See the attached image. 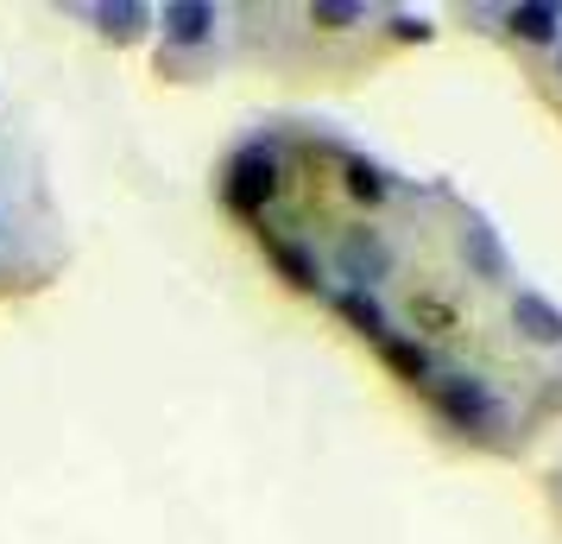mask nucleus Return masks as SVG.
<instances>
[{"label":"nucleus","mask_w":562,"mask_h":544,"mask_svg":"<svg viewBox=\"0 0 562 544\" xmlns=\"http://www.w3.org/2000/svg\"><path fill=\"white\" fill-rule=\"evenodd\" d=\"M430 399L456 431H474V437H493V431L506 424V406L493 399V387H486L481 374H436Z\"/></svg>","instance_id":"nucleus-1"},{"label":"nucleus","mask_w":562,"mask_h":544,"mask_svg":"<svg viewBox=\"0 0 562 544\" xmlns=\"http://www.w3.org/2000/svg\"><path fill=\"white\" fill-rule=\"evenodd\" d=\"M284 184V158L272 153V146H240V153L228 158V178H222V197H228L234 215H247L254 222L259 209L279 197Z\"/></svg>","instance_id":"nucleus-2"},{"label":"nucleus","mask_w":562,"mask_h":544,"mask_svg":"<svg viewBox=\"0 0 562 544\" xmlns=\"http://www.w3.org/2000/svg\"><path fill=\"white\" fill-rule=\"evenodd\" d=\"M341 273L355 279V291H367L373 279L392 273V247H385L373 229H348V234H341Z\"/></svg>","instance_id":"nucleus-3"},{"label":"nucleus","mask_w":562,"mask_h":544,"mask_svg":"<svg viewBox=\"0 0 562 544\" xmlns=\"http://www.w3.org/2000/svg\"><path fill=\"white\" fill-rule=\"evenodd\" d=\"M512 330L537 348H562V311L543 298V291H518L512 298Z\"/></svg>","instance_id":"nucleus-4"},{"label":"nucleus","mask_w":562,"mask_h":544,"mask_svg":"<svg viewBox=\"0 0 562 544\" xmlns=\"http://www.w3.org/2000/svg\"><path fill=\"white\" fill-rule=\"evenodd\" d=\"M461 259H468V273H474V279H506V273H512L499 234L486 229L481 215H468V229H461Z\"/></svg>","instance_id":"nucleus-5"},{"label":"nucleus","mask_w":562,"mask_h":544,"mask_svg":"<svg viewBox=\"0 0 562 544\" xmlns=\"http://www.w3.org/2000/svg\"><path fill=\"white\" fill-rule=\"evenodd\" d=\"M506 26L525 45H562V7H550V0H518L506 13Z\"/></svg>","instance_id":"nucleus-6"},{"label":"nucleus","mask_w":562,"mask_h":544,"mask_svg":"<svg viewBox=\"0 0 562 544\" xmlns=\"http://www.w3.org/2000/svg\"><path fill=\"white\" fill-rule=\"evenodd\" d=\"M165 38L171 45H209L215 38V7L209 0H171L165 7Z\"/></svg>","instance_id":"nucleus-7"},{"label":"nucleus","mask_w":562,"mask_h":544,"mask_svg":"<svg viewBox=\"0 0 562 544\" xmlns=\"http://www.w3.org/2000/svg\"><path fill=\"white\" fill-rule=\"evenodd\" d=\"M259 241H266V259H272V266L284 273V286H297V291H316V286H323L316 259H310L297 241H284V234H259Z\"/></svg>","instance_id":"nucleus-8"},{"label":"nucleus","mask_w":562,"mask_h":544,"mask_svg":"<svg viewBox=\"0 0 562 544\" xmlns=\"http://www.w3.org/2000/svg\"><path fill=\"white\" fill-rule=\"evenodd\" d=\"M380 362L392 367L398 380H411V387H430V380H436V362H430V348H424V342L385 336V342H380Z\"/></svg>","instance_id":"nucleus-9"},{"label":"nucleus","mask_w":562,"mask_h":544,"mask_svg":"<svg viewBox=\"0 0 562 544\" xmlns=\"http://www.w3.org/2000/svg\"><path fill=\"white\" fill-rule=\"evenodd\" d=\"M335 311L348 317V323H355L360 336H373V342H385L392 336V323H385V311H380V298H373V291H335Z\"/></svg>","instance_id":"nucleus-10"},{"label":"nucleus","mask_w":562,"mask_h":544,"mask_svg":"<svg viewBox=\"0 0 562 544\" xmlns=\"http://www.w3.org/2000/svg\"><path fill=\"white\" fill-rule=\"evenodd\" d=\"M146 20H153V13H146L139 0H108V7H95V26H102L114 45L139 38V32H146Z\"/></svg>","instance_id":"nucleus-11"},{"label":"nucleus","mask_w":562,"mask_h":544,"mask_svg":"<svg viewBox=\"0 0 562 544\" xmlns=\"http://www.w3.org/2000/svg\"><path fill=\"white\" fill-rule=\"evenodd\" d=\"M341 178H348V197L355 203H380L385 197V171L367 165V158H341Z\"/></svg>","instance_id":"nucleus-12"},{"label":"nucleus","mask_w":562,"mask_h":544,"mask_svg":"<svg viewBox=\"0 0 562 544\" xmlns=\"http://www.w3.org/2000/svg\"><path fill=\"white\" fill-rule=\"evenodd\" d=\"M367 13H360L355 0H310V26H323V32H348L360 26Z\"/></svg>","instance_id":"nucleus-13"},{"label":"nucleus","mask_w":562,"mask_h":544,"mask_svg":"<svg viewBox=\"0 0 562 544\" xmlns=\"http://www.w3.org/2000/svg\"><path fill=\"white\" fill-rule=\"evenodd\" d=\"M411 317H424V323H430V330H442V336L456 330V311H449V304H436V298H417V304H411Z\"/></svg>","instance_id":"nucleus-14"},{"label":"nucleus","mask_w":562,"mask_h":544,"mask_svg":"<svg viewBox=\"0 0 562 544\" xmlns=\"http://www.w3.org/2000/svg\"><path fill=\"white\" fill-rule=\"evenodd\" d=\"M392 38H417V45H424V38H430V20H411V13H392Z\"/></svg>","instance_id":"nucleus-15"},{"label":"nucleus","mask_w":562,"mask_h":544,"mask_svg":"<svg viewBox=\"0 0 562 544\" xmlns=\"http://www.w3.org/2000/svg\"><path fill=\"white\" fill-rule=\"evenodd\" d=\"M557 70H562V45H557Z\"/></svg>","instance_id":"nucleus-16"},{"label":"nucleus","mask_w":562,"mask_h":544,"mask_svg":"<svg viewBox=\"0 0 562 544\" xmlns=\"http://www.w3.org/2000/svg\"><path fill=\"white\" fill-rule=\"evenodd\" d=\"M0 229H7V222H0Z\"/></svg>","instance_id":"nucleus-17"}]
</instances>
